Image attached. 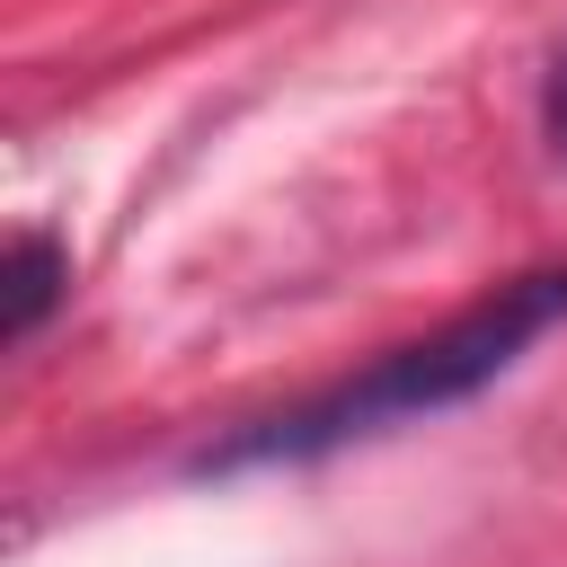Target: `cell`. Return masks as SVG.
<instances>
[{
    "label": "cell",
    "mask_w": 567,
    "mask_h": 567,
    "mask_svg": "<svg viewBox=\"0 0 567 567\" xmlns=\"http://www.w3.org/2000/svg\"><path fill=\"white\" fill-rule=\"evenodd\" d=\"M567 319V266H532L496 292H478L470 310H452L443 328L372 354L363 372L275 408V416H248L230 425L221 443L195 452V478H239V470H301V461H328L346 443H372V434H399V425H425L443 408H470L478 390H496L549 328Z\"/></svg>",
    "instance_id": "cell-1"
},
{
    "label": "cell",
    "mask_w": 567,
    "mask_h": 567,
    "mask_svg": "<svg viewBox=\"0 0 567 567\" xmlns=\"http://www.w3.org/2000/svg\"><path fill=\"white\" fill-rule=\"evenodd\" d=\"M540 133H549V151L567 159V44H558V62H549V80H540Z\"/></svg>",
    "instance_id": "cell-3"
},
{
    "label": "cell",
    "mask_w": 567,
    "mask_h": 567,
    "mask_svg": "<svg viewBox=\"0 0 567 567\" xmlns=\"http://www.w3.org/2000/svg\"><path fill=\"white\" fill-rule=\"evenodd\" d=\"M62 292H71V248L44 239V230H18V239H9V337L27 346V337L53 319Z\"/></svg>",
    "instance_id": "cell-2"
}]
</instances>
